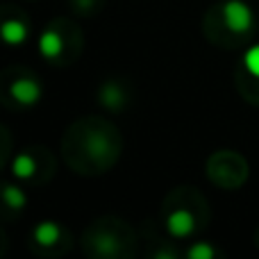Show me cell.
Instances as JSON below:
<instances>
[{"instance_id":"6da1fadb","label":"cell","mask_w":259,"mask_h":259,"mask_svg":"<svg viewBox=\"0 0 259 259\" xmlns=\"http://www.w3.org/2000/svg\"><path fill=\"white\" fill-rule=\"evenodd\" d=\"M223 14H225V23H228L230 30H234V32L250 30V25H252V12H250V7H248V5L239 3V0L225 3Z\"/></svg>"},{"instance_id":"7a4b0ae2","label":"cell","mask_w":259,"mask_h":259,"mask_svg":"<svg viewBox=\"0 0 259 259\" xmlns=\"http://www.w3.org/2000/svg\"><path fill=\"white\" fill-rule=\"evenodd\" d=\"M166 228H168V232L173 234V237H187L193 230V216L189 214L187 209H178L175 214L168 216Z\"/></svg>"},{"instance_id":"3957f363","label":"cell","mask_w":259,"mask_h":259,"mask_svg":"<svg viewBox=\"0 0 259 259\" xmlns=\"http://www.w3.org/2000/svg\"><path fill=\"white\" fill-rule=\"evenodd\" d=\"M12 91H14V98H16L18 103L30 105V103H34V100H39V87H36L32 80L16 82V84L12 87Z\"/></svg>"},{"instance_id":"277c9868","label":"cell","mask_w":259,"mask_h":259,"mask_svg":"<svg viewBox=\"0 0 259 259\" xmlns=\"http://www.w3.org/2000/svg\"><path fill=\"white\" fill-rule=\"evenodd\" d=\"M39 48H41V53H44L46 57L55 59L59 53H62V36H59L55 30H46L44 34H41Z\"/></svg>"},{"instance_id":"5b68a950","label":"cell","mask_w":259,"mask_h":259,"mask_svg":"<svg viewBox=\"0 0 259 259\" xmlns=\"http://www.w3.org/2000/svg\"><path fill=\"white\" fill-rule=\"evenodd\" d=\"M3 36L7 44H23L27 36V30L23 23H16V21H7L3 25Z\"/></svg>"},{"instance_id":"8992f818","label":"cell","mask_w":259,"mask_h":259,"mask_svg":"<svg viewBox=\"0 0 259 259\" xmlns=\"http://www.w3.org/2000/svg\"><path fill=\"white\" fill-rule=\"evenodd\" d=\"M32 170H34V161H32V157L21 155V157L14 159V175H18V178H27V175H32Z\"/></svg>"},{"instance_id":"52a82bcc","label":"cell","mask_w":259,"mask_h":259,"mask_svg":"<svg viewBox=\"0 0 259 259\" xmlns=\"http://www.w3.org/2000/svg\"><path fill=\"white\" fill-rule=\"evenodd\" d=\"M34 237L39 239L41 243H53L57 239V225L55 223H41L39 228L34 230Z\"/></svg>"},{"instance_id":"ba28073f","label":"cell","mask_w":259,"mask_h":259,"mask_svg":"<svg viewBox=\"0 0 259 259\" xmlns=\"http://www.w3.org/2000/svg\"><path fill=\"white\" fill-rule=\"evenodd\" d=\"M243 64H246L248 73H250L252 77H259V46L248 50L246 57H243Z\"/></svg>"},{"instance_id":"9c48e42d","label":"cell","mask_w":259,"mask_h":259,"mask_svg":"<svg viewBox=\"0 0 259 259\" xmlns=\"http://www.w3.org/2000/svg\"><path fill=\"white\" fill-rule=\"evenodd\" d=\"M5 198H7V205H12V207H23V202H25L23 193L16 191L14 187H7V189H5Z\"/></svg>"},{"instance_id":"30bf717a","label":"cell","mask_w":259,"mask_h":259,"mask_svg":"<svg viewBox=\"0 0 259 259\" xmlns=\"http://www.w3.org/2000/svg\"><path fill=\"white\" fill-rule=\"evenodd\" d=\"M191 257H200V259H209V257H214V250H211L209 246H205V243H198V246H193L191 248V252H189Z\"/></svg>"}]
</instances>
